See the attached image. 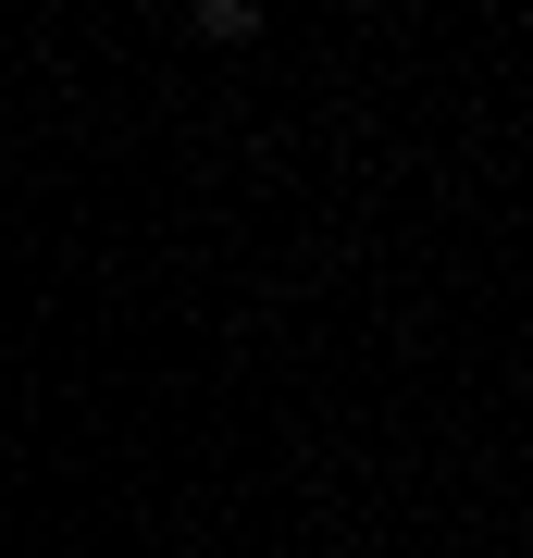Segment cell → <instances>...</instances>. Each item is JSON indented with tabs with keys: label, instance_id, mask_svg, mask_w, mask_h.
<instances>
[{
	"label": "cell",
	"instance_id": "1",
	"mask_svg": "<svg viewBox=\"0 0 533 558\" xmlns=\"http://www.w3.org/2000/svg\"><path fill=\"white\" fill-rule=\"evenodd\" d=\"M198 38H223V50H237V38H261V13H249V0H198Z\"/></svg>",
	"mask_w": 533,
	"mask_h": 558
}]
</instances>
